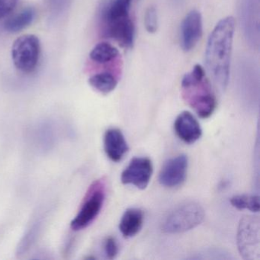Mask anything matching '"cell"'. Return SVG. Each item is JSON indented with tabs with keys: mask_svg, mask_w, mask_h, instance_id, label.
Returning a JSON list of instances; mask_svg holds the SVG:
<instances>
[{
	"mask_svg": "<svg viewBox=\"0 0 260 260\" xmlns=\"http://www.w3.org/2000/svg\"><path fill=\"white\" fill-rule=\"evenodd\" d=\"M235 20L224 18L216 25L210 35L205 51V63L216 86L224 91L229 81L230 65Z\"/></svg>",
	"mask_w": 260,
	"mask_h": 260,
	"instance_id": "cell-1",
	"label": "cell"
},
{
	"mask_svg": "<svg viewBox=\"0 0 260 260\" xmlns=\"http://www.w3.org/2000/svg\"><path fill=\"white\" fill-rule=\"evenodd\" d=\"M182 96L184 101L202 118L212 115L217 100L209 80L201 65H196L182 80Z\"/></svg>",
	"mask_w": 260,
	"mask_h": 260,
	"instance_id": "cell-2",
	"label": "cell"
},
{
	"mask_svg": "<svg viewBox=\"0 0 260 260\" xmlns=\"http://www.w3.org/2000/svg\"><path fill=\"white\" fill-rule=\"evenodd\" d=\"M205 218V210L196 202H187L173 210L162 222L166 234H180L199 226Z\"/></svg>",
	"mask_w": 260,
	"mask_h": 260,
	"instance_id": "cell-3",
	"label": "cell"
},
{
	"mask_svg": "<svg viewBox=\"0 0 260 260\" xmlns=\"http://www.w3.org/2000/svg\"><path fill=\"white\" fill-rule=\"evenodd\" d=\"M106 182L104 178L95 181L89 187L80 211L71 221V228L81 231L91 224L101 211L106 199Z\"/></svg>",
	"mask_w": 260,
	"mask_h": 260,
	"instance_id": "cell-4",
	"label": "cell"
},
{
	"mask_svg": "<svg viewBox=\"0 0 260 260\" xmlns=\"http://www.w3.org/2000/svg\"><path fill=\"white\" fill-rule=\"evenodd\" d=\"M41 54V43L35 35H24L18 38L12 47V59L16 69L24 74L36 71Z\"/></svg>",
	"mask_w": 260,
	"mask_h": 260,
	"instance_id": "cell-5",
	"label": "cell"
},
{
	"mask_svg": "<svg viewBox=\"0 0 260 260\" xmlns=\"http://www.w3.org/2000/svg\"><path fill=\"white\" fill-rule=\"evenodd\" d=\"M259 219L246 216L240 220L237 231V246L240 255L245 259L259 258Z\"/></svg>",
	"mask_w": 260,
	"mask_h": 260,
	"instance_id": "cell-6",
	"label": "cell"
},
{
	"mask_svg": "<svg viewBox=\"0 0 260 260\" xmlns=\"http://www.w3.org/2000/svg\"><path fill=\"white\" fill-rule=\"evenodd\" d=\"M260 0H239L240 25L246 42L252 48L259 47Z\"/></svg>",
	"mask_w": 260,
	"mask_h": 260,
	"instance_id": "cell-7",
	"label": "cell"
},
{
	"mask_svg": "<svg viewBox=\"0 0 260 260\" xmlns=\"http://www.w3.org/2000/svg\"><path fill=\"white\" fill-rule=\"evenodd\" d=\"M153 174V164L147 157H135L121 173V182L145 189Z\"/></svg>",
	"mask_w": 260,
	"mask_h": 260,
	"instance_id": "cell-8",
	"label": "cell"
},
{
	"mask_svg": "<svg viewBox=\"0 0 260 260\" xmlns=\"http://www.w3.org/2000/svg\"><path fill=\"white\" fill-rule=\"evenodd\" d=\"M103 34L121 47L132 48L135 42V27L130 16L102 24Z\"/></svg>",
	"mask_w": 260,
	"mask_h": 260,
	"instance_id": "cell-9",
	"label": "cell"
},
{
	"mask_svg": "<svg viewBox=\"0 0 260 260\" xmlns=\"http://www.w3.org/2000/svg\"><path fill=\"white\" fill-rule=\"evenodd\" d=\"M188 170V157L182 154L167 160L159 175V182L167 188L179 186L185 182Z\"/></svg>",
	"mask_w": 260,
	"mask_h": 260,
	"instance_id": "cell-10",
	"label": "cell"
},
{
	"mask_svg": "<svg viewBox=\"0 0 260 260\" xmlns=\"http://www.w3.org/2000/svg\"><path fill=\"white\" fill-rule=\"evenodd\" d=\"M202 36V19L199 12L192 10L186 15L181 25V45L185 51H190Z\"/></svg>",
	"mask_w": 260,
	"mask_h": 260,
	"instance_id": "cell-11",
	"label": "cell"
},
{
	"mask_svg": "<svg viewBox=\"0 0 260 260\" xmlns=\"http://www.w3.org/2000/svg\"><path fill=\"white\" fill-rule=\"evenodd\" d=\"M176 135L185 144H194L201 138L202 130L196 118L189 112H182L174 123Z\"/></svg>",
	"mask_w": 260,
	"mask_h": 260,
	"instance_id": "cell-12",
	"label": "cell"
},
{
	"mask_svg": "<svg viewBox=\"0 0 260 260\" xmlns=\"http://www.w3.org/2000/svg\"><path fill=\"white\" fill-rule=\"evenodd\" d=\"M104 149L108 157L113 162H119L128 151V145L121 131L110 128L104 136Z\"/></svg>",
	"mask_w": 260,
	"mask_h": 260,
	"instance_id": "cell-13",
	"label": "cell"
},
{
	"mask_svg": "<svg viewBox=\"0 0 260 260\" xmlns=\"http://www.w3.org/2000/svg\"><path fill=\"white\" fill-rule=\"evenodd\" d=\"M144 223V213L139 208L126 210L120 221L119 229L125 238L135 237L139 233Z\"/></svg>",
	"mask_w": 260,
	"mask_h": 260,
	"instance_id": "cell-14",
	"label": "cell"
},
{
	"mask_svg": "<svg viewBox=\"0 0 260 260\" xmlns=\"http://www.w3.org/2000/svg\"><path fill=\"white\" fill-rule=\"evenodd\" d=\"M36 10L28 7L20 13L9 18L4 24L6 31L10 33H17L29 26L36 19Z\"/></svg>",
	"mask_w": 260,
	"mask_h": 260,
	"instance_id": "cell-15",
	"label": "cell"
},
{
	"mask_svg": "<svg viewBox=\"0 0 260 260\" xmlns=\"http://www.w3.org/2000/svg\"><path fill=\"white\" fill-rule=\"evenodd\" d=\"M90 60L99 64H106L120 58L118 50L110 44L102 42L95 45L90 54Z\"/></svg>",
	"mask_w": 260,
	"mask_h": 260,
	"instance_id": "cell-16",
	"label": "cell"
},
{
	"mask_svg": "<svg viewBox=\"0 0 260 260\" xmlns=\"http://www.w3.org/2000/svg\"><path fill=\"white\" fill-rule=\"evenodd\" d=\"M118 77L111 72H103L95 74L89 79V83L94 89L100 93H110L116 88Z\"/></svg>",
	"mask_w": 260,
	"mask_h": 260,
	"instance_id": "cell-17",
	"label": "cell"
},
{
	"mask_svg": "<svg viewBox=\"0 0 260 260\" xmlns=\"http://www.w3.org/2000/svg\"><path fill=\"white\" fill-rule=\"evenodd\" d=\"M231 205L239 210L247 209L252 212L259 211V198L256 196H248V194H238L231 198Z\"/></svg>",
	"mask_w": 260,
	"mask_h": 260,
	"instance_id": "cell-18",
	"label": "cell"
},
{
	"mask_svg": "<svg viewBox=\"0 0 260 260\" xmlns=\"http://www.w3.org/2000/svg\"><path fill=\"white\" fill-rule=\"evenodd\" d=\"M39 229V223H36L33 225L32 228L28 231L26 235L24 237L21 241L20 244H19V248H18V253L24 254L27 252L28 249H29L31 245L32 244L34 240H36V236L38 235V231Z\"/></svg>",
	"mask_w": 260,
	"mask_h": 260,
	"instance_id": "cell-19",
	"label": "cell"
},
{
	"mask_svg": "<svg viewBox=\"0 0 260 260\" xmlns=\"http://www.w3.org/2000/svg\"><path fill=\"white\" fill-rule=\"evenodd\" d=\"M144 25L149 33L156 32L158 28V16L155 7H149L144 16Z\"/></svg>",
	"mask_w": 260,
	"mask_h": 260,
	"instance_id": "cell-20",
	"label": "cell"
},
{
	"mask_svg": "<svg viewBox=\"0 0 260 260\" xmlns=\"http://www.w3.org/2000/svg\"><path fill=\"white\" fill-rule=\"evenodd\" d=\"M104 250L106 257L109 259H113L118 255V246L116 240L113 237H108L104 243Z\"/></svg>",
	"mask_w": 260,
	"mask_h": 260,
	"instance_id": "cell-21",
	"label": "cell"
},
{
	"mask_svg": "<svg viewBox=\"0 0 260 260\" xmlns=\"http://www.w3.org/2000/svg\"><path fill=\"white\" fill-rule=\"evenodd\" d=\"M18 0H0V19H4L13 11Z\"/></svg>",
	"mask_w": 260,
	"mask_h": 260,
	"instance_id": "cell-22",
	"label": "cell"
}]
</instances>
